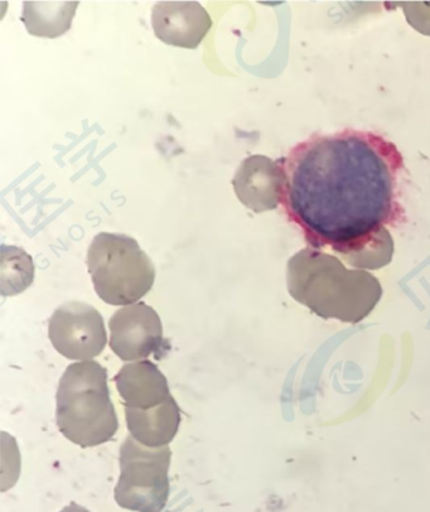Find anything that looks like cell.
Wrapping results in <instances>:
<instances>
[{
  "label": "cell",
  "instance_id": "obj_13",
  "mask_svg": "<svg viewBox=\"0 0 430 512\" xmlns=\"http://www.w3.org/2000/svg\"><path fill=\"white\" fill-rule=\"evenodd\" d=\"M0 288L3 297L17 296L32 286L35 280V264L30 254L13 245L0 248Z\"/></svg>",
  "mask_w": 430,
  "mask_h": 512
},
{
  "label": "cell",
  "instance_id": "obj_11",
  "mask_svg": "<svg viewBox=\"0 0 430 512\" xmlns=\"http://www.w3.org/2000/svg\"><path fill=\"white\" fill-rule=\"evenodd\" d=\"M125 419L135 441L149 448L168 446L181 425V409L175 398L159 407L140 410L125 408Z\"/></svg>",
  "mask_w": 430,
  "mask_h": 512
},
{
  "label": "cell",
  "instance_id": "obj_6",
  "mask_svg": "<svg viewBox=\"0 0 430 512\" xmlns=\"http://www.w3.org/2000/svg\"><path fill=\"white\" fill-rule=\"evenodd\" d=\"M48 338L55 350L69 360L91 361L104 351V318L91 304L67 302L56 309L48 322Z\"/></svg>",
  "mask_w": 430,
  "mask_h": 512
},
{
  "label": "cell",
  "instance_id": "obj_4",
  "mask_svg": "<svg viewBox=\"0 0 430 512\" xmlns=\"http://www.w3.org/2000/svg\"><path fill=\"white\" fill-rule=\"evenodd\" d=\"M288 289L314 315L352 325L371 315L383 293L378 280L366 273L352 278L313 279L293 268H288Z\"/></svg>",
  "mask_w": 430,
  "mask_h": 512
},
{
  "label": "cell",
  "instance_id": "obj_3",
  "mask_svg": "<svg viewBox=\"0 0 430 512\" xmlns=\"http://www.w3.org/2000/svg\"><path fill=\"white\" fill-rule=\"evenodd\" d=\"M96 294L110 306H130L154 286L156 268L138 241L124 234L100 233L88 250Z\"/></svg>",
  "mask_w": 430,
  "mask_h": 512
},
{
  "label": "cell",
  "instance_id": "obj_12",
  "mask_svg": "<svg viewBox=\"0 0 430 512\" xmlns=\"http://www.w3.org/2000/svg\"><path fill=\"white\" fill-rule=\"evenodd\" d=\"M79 4L69 0H27L23 3L21 21L32 36L59 38L70 31Z\"/></svg>",
  "mask_w": 430,
  "mask_h": 512
},
{
  "label": "cell",
  "instance_id": "obj_14",
  "mask_svg": "<svg viewBox=\"0 0 430 512\" xmlns=\"http://www.w3.org/2000/svg\"><path fill=\"white\" fill-rule=\"evenodd\" d=\"M60 512H90L85 507L77 505L76 502H71L69 506L64 507Z\"/></svg>",
  "mask_w": 430,
  "mask_h": 512
},
{
  "label": "cell",
  "instance_id": "obj_9",
  "mask_svg": "<svg viewBox=\"0 0 430 512\" xmlns=\"http://www.w3.org/2000/svg\"><path fill=\"white\" fill-rule=\"evenodd\" d=\"M236 197L249 210H273L279 205L280 167L267 157L253 156L241 162L233 178Z\"/></svg>",
  "mask_w": 430,
  "mask_h": 512
},
{
  "label": "cell",
  "instance_id": "obj_8",
  "mask_svg": "<svg viewBox=\"0 0 430 512\" xmlns=\"http://www.w3.org/2000/svg\"><path fill=\"white\" fill-rule=\"evenodd\" d=\"M152 27L159 41L169 46L196 50L212 28L205 7L191 0H164L152 9Z\"/></svg>",
  "mask_w": 430,
  "mask_h": 512
},
{
  "label": "cell",
  "instance_id": "obj_2",
  "mask_svg": "<svg viewBox=\"0 0 430 512\" xmlns=\"http://www.w3.org/2000/svg\"><path fill=\"white\" fill-rule=\"evenodd\" d=\"M56 402L60 432L77 446L98 447L117 434L119 420L110 398L108 371L99 362L67 366Z\"/></svg>",
  "mask_w": 430,
  "mask_h": 512
},
{
  "label": "cell",
  "instance_id": "obj_1",
  "mask_svg": "<svg viewBox=\"0 0 430 512\" xmlns=\"http://www.w3.org/2000/svg\"><path fill=\"white\" fill-rule=\"evenodd\" d=\"M279 205L314 251L330 249L372 269L386 229L407 222V167L396 144L372 130L314 133L280 159Z\"/></svg>",
  "mask_w": 430,
  "mask_h": 512
},
{
  "label": "cell",
  "instance_id": "obj_7",
  "mask_svg": "<svg viewBox=\"0 0 430 512\" xmlns=\"http://www.w3.org/2000/svg\"><path fill=\"white\" fill-rule=\"evenodd\" d=\"M110 349L123 361H142L169 350L156 309L139 302L118 309L109 321Z\"/></svg>",
  "mask_w": 430,
  "mask_h": 512
},
{
  "label": "cell",
  "instance_id": "obj_10",
  "mask_svg": "<svg viewBox=\"0 0 430 512\" xmlns=\"http://www.w3.org/2000/svg\"><path fill=\"white\" fill-rule=\"evenodd\" d=\"M114 381L124 408L148 410L173 398L166 376L152 361L124 365Z\"/></svg>",
  "mask_w": 430,
  "mask_h": 512
},
{
  "label": "cell",
  "instance_id": "obj_5",
  "mask_svg": "<svg viewBox=\"0 0 430 512\" xmlns=\"http://www.w3.org/2000/svg\"><path fill=\"white\" fill-rule=\"evenodd\" d=\"M172 452L168 446L149 448L125 438L120 447V477L114 490L115 501L125 510L162 512L169 497V467Z\"/></svg>",
  "mask_w": 430,
  "mask_h": 512
}]
</instances>
